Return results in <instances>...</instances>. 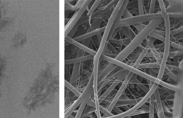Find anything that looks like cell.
<instances>
[{
  "instance_id": "obj_1",
  "label": "cell",
  "mask_w": 183,
  "mask_h": 118,
  "mask_svg": "<svg viewBox=\"0 0 183 118\" xmlns=\"http://www.w3.org/2000/svg\"><path fill=\"white\" fill-rule=\"evenodd\" d=\"M164 22L163 17L155 19L149 22L140 32L137 34L135 37L124 49L119 53L115 59L123 62L134 50L141 46L142 43L150 34Z\"/></svg>"
},
{
  "instance_id": "obj_2",
  "label": "cell",
  "mask_w": 183,
  "mask_h": 118,
  "mask_svg": "<svg viewBox=\"0 0 183 118\" xmlns=\"http://www.w3.org/2000/svg\"><path fill=\"white\" fill-rule=\"evenodd\" d=\"M160 12H161L162 17L164 18V20L166 33L163 57H162L161 62L160 64L159 70L158 74L157 77V78L159 80H162L164 73H165L164 70H165L166 65L167 62V59L169 57L170 51V39L171 36L170 25L169 15L167 12H166L165 9H162Z\"/></svg>"
},
{
  "instance_id": "obj_3",
  "label": "cell",
  "mask_w": 183,
  "mask_h": 118,
  "mask_svg": "<svg viewBox=\"0 0 183 118\" xmlns=\"http://www.w3.org/2000/svg\"><path fill=\"white\" fill-rule=\"evenodd\" d=\"M162 17L160 11L152 14L133 16L129 18L121 19L118 23L117 28L130 26L135 24L150 22L155 19Z\"/></svg>"
},
{
  "instance_id": "obj_4",
  "label": "cell",
  "mask_w": 183,
  "mask_h": 118,
  "mask_svg": "<svg viewBox=\"0 0 183 118\" xmlns=\"http://www.w3.org/2000/svg\"><path fill=\"white\" fill-rule=\"evenodd\" d=\"M100 59L103 60L108 61V62L115 64L118 66L126 69V70L130 71V72H133L134 74H137V75L140 76L141 77L145 78L146 79L152 80V81L158 84L160 80H158L156 78L150 76L149 74L142 72V71L139 70V69L134 68L133 66H131V65H129L128 64L123 62L117 60L115 59L108 57V56L104 55L103 53L101 55Z\"/></svg>"
},
{
  "instance_id": "obj_5",
  "label": "cell",
  "mask_w": 183,
  "mask_h": 118,
  "mask_svg": "<svg viewBox=\"0 0 183 118\" xmlns=\"http://www.w3.org/2000/svg\"><path fill=\"white\" fill-rule=\"evenodd\" d=\"M93 83H94V76H93V72L89 80L88 83L87 84V86L86 87L85 90L83 91L82 93H81L80 96L78 97L77 100L72 104L70 108L67 111L65 112V117L67 118L72 113L74 110L76 109V107L81 104L82 101L85 99L86 97L88 95H91L94 92V89H93Z\"/></svg>"
},
{
  "instance_id": "obj_6",
  "label": "cell",
  "mask_w": 183,
  "mask_h": 118,
  "mask_svg": "<svg viewBox=\"0 0 183 118\" xmlns=\"http://www.w3.org/2000/svg\"><path fill=\"white\" fill-rule=\"evenodd\" d=\"M159 85L157 83L154 82V85H153L152 87L149 90L148 92L146 93V95L144 97H143L142 98L140 101L137 103V104L134 106L133 107L130 108L129 110H126L125 112H123L122 113L118 114L117 115H114L108 118H124L126 116H128L130 113H132L135 110L139 109L140 108H141V106L143 105L144 104H145L148 99L150 98V96L154 93L155 90L156 89L158 86Z\"/></svg>"
},
{
  "instance_id": "obj_7",
  "label": "cell",
  "mask_w": 183,
  "mask_h": 118,
  "mask_svg": "<svg viewBox=\"0 0 183 118\" xmlns=\"http://www.w3.org/2000/svg\"><path fill=\"white\" fill-rule=\"evenodd\" d=\"M91 2V1H85L81 8L79 9V10L76 11L73 16L70 19L67 25L65 26V37L67 36L71 29L75 25L78 20L81 18L82 15L86 10L87 7H88Z\"/></svg>"
},
{
  "instance_id": "obj_8",
  "label": "cell",
  "mask_w": 183,
  "mask_h": 118,
  "mask_svg": "<svg viewBox=\"0 0 183 118\" xmlns=\"http://www.w3.org/2000/svg\"><path fill=\"white\" fill-rule=\"evenodd\" d=\"M172 117L180 118L182 105V97L181 90L175 92L173 99Z\"/></svg>"
},
{
  "instance_id": "obj_9",
  "label": "cell",
  "mask_w": 183,
  "mask_h": 118,
  "mask_svg": "<svg viewBox=\"0 0 183 118\" xmlns=\"http://www.w3.org/2000/svg\"><path fill=\"white\" fill-rule=\"evenodd\" d=\"M129 2V1H128V0L124 1V3H123L122 6H121L120 9H119L116 16L115 19L114 20L113 23L112 24L111 29L110 30L109 34L108 35L107 42H109L110 39L111 38L114 31L117 29V24L118 23L119 20L121 19L122 15L124 14L125 9L127 8V5H128Z\"/></svg>"
},
{
  "instance_id": "obj_10",
  "label": "cell",
  "mask_w": 183,
  "mask_h": 118,
  "mask_svg": "<svg viewBox=\"0 0 183 118\" xmlns=\"http://www.w3.org/2000/svg\"><path fill=\"white\" fill-rule=\"evenodd\" d=\"M128 74H124L119 76L112 82L111 85L108 87L106 91L100 96L98 98V101L99 104L103 101L105 98L112 92L117 85H118L124 79Z\"/></svg>"
},
{
  "instance_id": "obj_11",
  "label": "cell",
  "mask_w": 183,
  "mask_h": 118,
  "mask_svg": "<svg viewBox=\"0 0 183 118\" xmlns=\"http://www.w3.org/2000/svg\"><path fill=\"white\" fill-rule=\"evenodd\" d=\"M169 5L166 8L167 14L172 13H182L183 14V1H167Z\"/></svg>"
},
{
  "instance_id": "obj_12",
  "label": "cell",
  "mask_w": 183,
  "mask_h": 118,
  "mask_svg": "<svg viewBox=\"0 0 183 118\" xmlns=\"http://www.w3.org/2000/svg\"><path fill=\"white\" fill-rule=\"evenodd\" d=\"M11 20L7 16L4 6L0 3V33L8 25Z\"/></svg>"
},
{
  "instance_id": "obj_13",
  "label": "cell",
  "mask_w": 183,
  "mask_h": 118,
  "mask_svg": "<svg viewBox=\"0 0 183 118\" xmlns=\"http://www.w3.org/2000/svg\"><path fill=\"white\" fill-rule=\"evenodd\" d=\"M153 93H154L155 98V103L158 108V117L159 118H165V113H164L163 107H162V101L160 98L159 92L158 87L155 90Z\"/></svg>"
},
{
  "instance_id": "obj_14",
  "label": "cell",
  "mask_w": 183,
  "mask_h": 118,
  "mask_svg": "<svg viewBox=\"0 0 183 118\" xmlns=\"http://www.w3.org/2000/svg\"><path fill=\"white\" fill-rule=\"evenodd\" d=\"M109 62L107 66L103 70L101 73L99 75V76H98V85L100 82L109 76L118 67V65Z\"/></svg>"
},
{
  "instance_id": "obj_15",
  "label": "cell",
  "mask_w": 183,
  "mask_h": 118,
  "mask_svg": "<svg viewBox=\"0 0 183 118\" xmlns=\"http://www.w3.org/2000/svg\"><path fill=\"white\" fill-rule=\"evenodd\" d=\"M65 40L68 41V42L71 43V44L74 45L77 47L82 50L84 51H85L87 53L90 54V55H92L94 56L96 55L97 52L94 51L93 50H91V49L83 45L81 43L78 42L77 41L74 40L73 39L70 38V37L66 36L65 37Z\"/></svg>"
},
{
  "instance_id": "obj_16",
  "label": "cell",
  "mask_w": 183,
  "mask_h": 118,
  "mask_svg": "<svg viewBox=\"0 0 183 118\" xmlns=\"http://www.w3.org/2000/svg\"><path fill=\"white\" fill-rule=\"evenodd\" d=\"M134 74V73L130 72V71L128 72V74L127 75L126 77L124 78V81H123L122 84H121L120 87H119L118 91H117L113 99L119 98L120 95L122 94L125 89L128 86L130 78H131Z\"/></svg>"
},
{
  "instance_id": "obj_17",
  "label": "cell",
  "mask_w": 183,
  "mask_h": 118,
  "mask_svg": "<svg viewBox=\"0 0 183 118\" xmlns=\"http://www.w3.org/2000/svg\"><path fill=\"white\" fill-rule=\"evenodd\" d=\"M106 28V26L101 28H99V29L95 30L94 31L89 32L81 35V36L79 37H76V38H74L73 39L74 40L78 42V41L83 40L84 39L90 38V37L94 36L95 35H97L104 32L105 31Z\"/></svg>"
},
{
  "instance_id": "obj_18",
  "label": "cell",
  "mask_w": 183,
  "mask_h": 118,
  "mask_svg": "<svg viewBox=\"0 0 183 118\" xmlns=\"http://www.w3.org/2000/svg\"><path fill=\"white\" fill-rule=\"evenodd\" d=\"M143 97L134 99H126V100H118L116 105L118 107L124 106H130V107L134 106L139 102Z\"/></svg>"
},
{
  "instance_id": "obj_19",
  "label": "cell",
  "mask_w": 183,
  "mask_h": 118,
  "mask_svg": "<svg viewBox=\"0 0 183 118\" xmlns=\"http://www.w3.org/2000/svg\"><path fill=\"white\" fill-rule=\"evenodd\" d=\"M119 28H120V30L122 32L123 35L126 37V38H130L132 40L137 35L130 27V26H125V27Z\"/></svg>"
},
{
  "instance_id": "obj_20",
  "label": "cell",
  "mask_w": 183,
  "mask_h": 118,
  "mask_svg": "<svg viewBox=\"0 0 183 118\" xmlns=\"http://www.w3.org/2000/svg\"><path fill=\"white\" fill-rule=\"evenodd\" d=\"M94 56L92 55H89L83 57H78L76 59L67 60L65 61V65L70 64L78 63L81 62L88 60L94 59Z\"/></svg>"
},
{
  "instance_id": "obj_21",
  "label": "cell",
  "mask_w": 183,
  "mask_h": 118,
  "mask_svg": "<svg viewBox=\"0 0 183 118\" xmlns=\"http://www.w3.org/2000/svg\"><path fill=\"white\" fill-rule=\"evenodd\" d=\"M149 51H150V50L145 47L132 66L134 68L137 69L138 67L141 64V62Z\"/></svg>"
},
{
  "instance_id": "obj_22",
  "label": "cell",
  "mask_w": 183,
  "mask_h": 118,
  "mask_svg": "<svg viewBox=\"0 0 183 118\" xmlns=\"http://www.w3.org/2000/svg\"><path fill=\"white\" fill-rule=\"evenodd\" d=\"M132 39L130 38H126L119 39H110L109 42L111 44H122V46H127L131 41Z\"/></svg>"
},
{
  "instance_id": "obj_23",
  "label": "cell",
  "mask_w": 183,
  "mask_h": 118,
  "mask_svg": "<svg viewBox=\"0 0 183 118\" xmlns=\"http://www.w3.org/2000/svg\"><path fill=\"white\" fill-rule=\"evenodd\" d=\"M171 30L178 29L183 26V19H170Z\"/></svg>"
},
{
  "instance_id": "obj_24",
  "label": "cell",
  "mask_w": 183,
  "mask_h": 118,
  "mask_svg": "<svg viewBox=\"0 0 183 118\" xmlns=\"http://www.w3.org/2000/svg\"><path fill=\"white\" fill-rule=\"evenodd\" d=\"M93 19L94 20L93 23L90 24V27L89 28L88 30V33L99 29L100 24L102 23V18H98Z\"/></svg>"
},
{
  "instance_id": "obj_25",
  "label": "cell",
  "mask_w": 183,
  "mask_h": 118,
  "mask_svg": "<svg viewBox=\"0 0 183 118\" xmlns=\"http://www.w3.org/2000/svg\"><path fill=\"white\" fill-rule=\"evenodd\" d=\"M150 106H149V118H154L155 109V98L154 93H153L150 98Z\"/></svg>"
},
{
  "instance_id": "obj_26",
  "label": "cell",
  "mask_w": 183,
  "mask_h": 118,
  "mask_svg": "<svg viewBox=\"0 0 183 118\" xmlns=\"http://www.w3.org/2000/svg\"><path fill=\"white\" fill-rule=\"evenodd\" d=\"M158 85L161 86L163 87L166 88L172 91H176L181 89V88L176 86H173L172 85H171L169 83H167L163 81L162 80H160L159 82Z\"/></svg>"
},
{
  "instance_id": "obj_27",
  "label": "cell",
  "mask_w": 183,
  "mask_h": 118,
  "mask_svg": "<svg viewBox=\"0 0 183 118\" xmlns=\"http://www.w3.org/2000/svg\"><path fill=\"white\" fill-rule=\"evenodd\" d=\"M85 1H78L76 4L74 6L69 3H65V6L70 10L76 11L81 8Z\"/></svg>"
},
{
  "instance_id": "obj_28",
  "label": "cell",
  "mask_w": 183,
  "mask_h": 118,
  "mask_svg": "<svg viewBox=\"0 0 183 118\" xmlns=\"http://www.w3.org/2000/svg\"><path fill=\"white\" fill-rule=\"evenodd\" d=\"M91 95H88V96L86 97L85 98L82 102L80 106L79 109L77 110V113H76L75 118H81L84 108H85V106L86 105L87 101L88 100L89 97L91 96Z\"/></svg>"
},
{
  "instance_id": "obj_29",
  "label": "cell",
  "mask_w": 183,
  "mask_h": 118,
  "mask_svg": "<svg viewBox=\"0 0 183 118\" xmlns=\"http://www.w3.org/2000/svg\"><path fill=\"white\" fill-rule=\"evenodd\" d=\"M165 35L162 34L158 32L154 29L149 35V36L152 38L158 39V40L161 41L163 42H165Z\"/></svg>"
},
{
  "instance_id": "obj_30",
  "label": "cell",
  "mask_w": 183,
  "mask_h": 118,
  "mask_svg": "<svg viewBox=\"0 0 183 118\" xmlns=\"http://www.w3.org/2000/svg\"><path fill=\"white\" fill-rule=\"evenodd\" d=\"M160 65L156 62L141 63L138 67L137 69H142L147 68H160Z\"/></svg>"
},
{
  "instance_id": "obj_31",
  "label": "cell",
  "mask_w": 183,
  "mask_h": 118,
  "mask_svg": "<svg viewBox=\"0 0 183 118\" xmlns=\"http://www.w3.org/2000/svg\"><path fill=\"white\" fill-rule=\"evenodd\" d=\"M164 72L166 73L168 76L171 78L172 80H174L176 83H178L180 81V78L178 76L176 75L172 71L170 70L167 67H165Z\"/></svg>"
},
{
  "instance_id": "obj_32",
  "label": "cell",
  "mask_w": 183,
  "mask_h": 118,
  "mask_svg": "<svg viewBox=\"0 0 183 118\" xmlns=\"http://www.w3.org/2000/svg\"><path fill=\"white\" fill-rule=\"evenodd\" d=\"M65 86L78 97H79L81 95V93L77 89H76V88L74 87V86L71 85L68 81H67L66 80H65Z\"/></svg>"
},
{
  "instance_id": "obj_33",
  "label": "cell",
  "mask_w": 183,
  "mask_h": 118,
  "mask_svg": "<svg viewBox=\"0 0 183 118\" xmlns=\"http://www.w3.org/2000/svg\"><path fill=\"white\" fill-rule=\"evenodd\" d=\"M74 64H75V65H74L73 71L71 77L72 82L74 81L77 79L78 73H79V65H78L77 63Z\"/></svg>"
},
{
  "instance_id": "obj_34",
  "label": "cell",
  "mask_w": 183,
  "mask_h": 118,
  "mask_svg": "<svg viewBox=\"0 0 183 118\" xmlns=\"http://www.w3.org/2000/svg\"><path fill=\"white\" fill-rule=\"evenodd\" d=\"M5 67V62L3 58L0 55V82L4 73Z\"/></svg>"
},
{
  "instance_id": "obj_35",
  "label": "cell",
  "mask_w": 183,
  "mask_h": 118,
  "mask_svg": "<svg viewBox=\"0 0 183 118\" xmlns=\"http://www.w3.org/2000/svg\"><path fill=\"white\" fill-rule=\"evenodd\" d=\"M165 67H167L168 69L171 71H174L175 72L178 73L180 75H182L183 71L181 70L178 66H175L174 65H168L166 64Z\"/></svg>"
},
{
  "instance_id": "obj_36",
  "label": "cell",
  "mask_w": 183,
  "mask_h": 118,
  "mask_svg": "<svg viewBox=\"0 0 183 118\" xmlns=\"http://www.w3.org/2000/svg\"><path fill=\"white\" fill-rule=\"evenodd\" d=\"M100 2V1H95L92 6L91 7V8L89 10L88 12L87 16L90 17L93 14V12H94L95 11V9H96L99 5Z\"/></svg>"
},
{
  "instance_id": "obj_37",
  "label": "cell",
  "mask_w": 183,
  "mask_h": 118,
  "mask_svg": "<svg viewBox=\"0 0 183 118\" xmlns=\"http://www.w3.org/2000/svg\"><path fill=\"white\" fill-rule=\"evenodd\" d=\"M170 19H183V14L182 13H172L168 14Z\"/></svg>"
},
{
  "instance_id": "obj_38",
  "label": "cell",
  "mask_w": 183,
  "mask_h": 118,
  "mask_svg": "<svg viewBox=\"0 0 183 118\" xmlns=\"http://www.w3.org/2000/svg\"><path fill=\"white\" fill-rule=\"evenodd\" d=\"M170 46L172 47L173 48L176 49L177 50H183L182 42L177 44L176 42L170 41Z\"/></svg>"
},
{
  "instance_id": "obj_39",
  "label": "cell",
  "mask_w": 183,
  "mask_h": 118,
  "mask_svg": "<svg viewBox=\"0 0 183 118\" xmlns=\"http://www.w3.org/2000/svg\"><path fill=\"white\" fill-rule=\"evenodd\" d=\"M106 46L111 51L112 53L115 55H118L119 54L118 51L116 50L112 44H111L110 42H106Z\"/></svg>"
},
{
  "instance_id": "obj_40",
  "label": "cell",
  "mask_w": 183,
  "mask_h": 118,
  "mask_svg": "<svg viewBox=\"0 0 183 118\" xmlns=\"http://www.w3.org/2000/svg\"><path fill=\"white\" fill-rule=\"evenodd\" d=\"M138 10H139V15H142L145 14L144 11L143 1H138Z\"/></svg>"
},
{
  "instance_id": "obj_41",
  "label": "cell",
  "mask_w": 183,
  "mask_h": 118,
  "mask_svg": "<svg viewBox=\"0 0 183 118\" xmlns=\"http://www.w3.org/2000/svg\"><path fill=\"white\" fill-rule=\"evenodd\" d=\"M89 22V17L85 16L80 18L75 26H79L82 24L85 23L86 22Z\"/></svg>"
},
{
  "instance_id": "obj_42",
  "label": "cell",
  "mask_w": 183,
  "mask_h": 118,
  "mask_svg": "<svg viewBox=\"0 0 183 118\" xmlns=\"http://www.w3.org/2000/svg\"><path fill=\"white\" fill-rule=\"evenodd\" d=\"M99 109L100 111L102 112V113H103L104 115L107 116L108 118L114 115L111 112L108 111L107 109L104 107H103L101 106L100 104L99 106Z\"/></svg>"
},
{
  "instance_id": "obj_43",
  "label": "cell",
  "mask_w": 183,
  "mask_h": 118,
  "mask_svg": "<svg viewBox=\"0 0 183 118\" xmlns=\"http://www.w3.org/2000/svg\"><path fill=\"white\" fill-rule=\"evenodd\" d=\"M156 3V1L152 0L150 1V7L148 11V14H154L155 11V7Z\"/></svg>"
},
{
  "instance_id": "obj_44",
  "label": "cell",
  "mask_w": 183,
  "mask_h": 118,
  "mask_svg": "<svg viewBox=\"0 0 183 118\" xmlns=\"http://www.w3.org/2000/svg\"><path fill=\"white\" fill-rule=\"evenodd\" d=\"M137 74H134L130 80L129 83L137 84L141 83L142 82L139 81L137 78Z\"/></svg>"
},
{
  "instance_id": "obj_45",
  "label": "cell",
  "mask_w": 183,
  "mask_h": 118,
  "mask_svg": "<svg viewBox=\"0 0 183 118\" xmlns=\"http://www.w3.org/2000/svg\"><path fill=\"white\" fill-rule=\"evenodd\" d=\"M146 25H145V24L142 23L135 24V25L132 26H133L137 30V34H138L140 32L144 29Z\"/></svg>"
},
{
  "instance_id": "obj_46",
  "label": "cell",
  "mask_w": 183,
  "mask_h": 118,
  "mask_svg": "<svg viewBox=\"0 0 183 118\" xmlns=\"http://www.w3.org/2000/svg\"><path fill=\"white\" fill-rule=\"evenodd\" d=\"M183 26L178 28V29H175L171 30L170 34L171 35H175L178 34L183 33Z\"/></svg>"
},
{
  "instance_id": "obj_47",
  "label": "cell",
  "mask_w": 183,
  "mask_h": 118,
  "mask_svg": "<svg viewBox=\"0 0 183 118\" xmlns=\"http://www.w3.org/2000/svg\"><path fill=\"white\" fill-rule=\"evenodd\" d=\"M147 113V112L145 110H144L142 108H141V109L137 110L132 112L131 113H130V115H129L130 116H134L136 115H139L140 114Z\"/></svg>"
},
{
  "instance_id": "obj_48",
  "label": "cell",
  "mask_w": 183,
  "mask_h": 118,
  "mask_svg": "<svg viewBox=\"0 0 183 118\" xmlns=\"http://www.w3.org/2000/svg\"><path fill=\"white\" fill-rule=\"evenodd\" d=\"M119 98H117L115 99H113L112 100L111 103V104H110L109 106L107 108V110L110 112H111L113 108L116 105L118 100Z\"/></svg>"
},
{
  "instance_id": "obj_49",
  "label": "cell",
  "mask_w": 183,
  "mask_h": 118,
  "mask_svg": "<svg viewBox=\"0 0 183 118\" xmlns=\"http://www.w3.org/2000/svg\"><path fill=\"white\" fill-rule=\"evenodd\" d=\"M164 45H165L164 42L162 43L161 44H154L155 48L157 50H159V52H162V50H163L164 51Z\"/></svg>"
},
{
  "instance_id": "obj_50",
  "label": "cell",
  "mask_w": 183,
  "mask_h": 118,
  "mask_svg": "<svg viewBox=\"0 0 183 118\" xmlns=\"http://www.w3.org/2000/svg\"><path fill=\"white\" fill-rule=\"evenodd\" d=\"M134 16L130 14L129 11L128 9L126 8L124 11V14L122 15V17L123 19H126L131 17Z\"/></svg>"
},
{
  "instance_id": "obj_51",
  "label": "cell",
  "mask_w": 183,
  "mask_h": 118,
  "mask_svg": "<svg viewBox=\"0 0 183 118\" xmlns=\"http://www.w3.org/2000/svg\"><path fill=\"white\" fill-rule=\"evenodd\" d=\"M141 53H138V52H132V53H130L127 58H128L129 59H137L138 57H139Z\"/></svg>"
},
{
  "instance_id": "obj_52",
  "label": "cell",
  "mask_w": 183,
  "mask_h": 118,
  "mask_svg": "<svg viewBox=\"0 0 183 118\" xmlns=\"http://www.w3.org/2000/svg\"><path fill=\"white\" fill-rule=\"evenodd\" d=\"M138 87H139L140 89H141L146 93L148 92L149 91V88L147 87L146 86L144 85L143 84L141 83L137 84Z\"/></svg>"
},
{
  "instance_id": "obj_53",
  "label": "cell",
  "mask_w": 183,
  "mask_h": 118,
  "mask_svg": "<svg viewBox=\"0 0 183 118\" xmlns=\"http://www.w3.org/2000/svg\"><path fill=\"white\" fill-rule=\"evenodd\" d=\"M158 90L160 96L164 95L166 93H167L169 91V89H166V88L163 87H162L161 88H160V89H158Z\"/></svg>"
},
{
  "instance_id": "obj_54",
  "label": "cell",
  "mask_w": 183,
  "mask_h": 118,
  "mask_svg": "<svg viewBox=\"0 0 183 118\" xmlns=\"http://www.w3.org/2000/svg\"><path fill=\"white\" fill-rule=\"evenodd\" d=\"M87 104L89 106L96 107V103H95V100L91 99L90 97H89L87 101Z\"/></svg>"
},
{
  "instance_id": "obj_55",
  "label": "cell",
  "mask_w": 183,
  "mask_h": 118,
  "mask_svg": "<svg viewBox=\"0 0 183 118\" xmlns=\"http://www.w3.org/2000/svg\"><path fill=\"white\" fill-rule=\"evenodd\" d=\"M182 57L175 56L174 57H173V61H174V62H173L174 65H175V66H178L179 63H180V62H179V59H180V58Z\"/></svg>"
},
{
  "instance_id": "obj_56",
  "label": "cell",
  "mask_w": 183,
  "mask_h": 118,
  "mask_svg": "<svg viewBox=\"0 0 183 118\" xmlns=\"http://www.w3.org/2000/svg\"><path fill=\"white\" fill-rule=\"evenodd\" d=\"M119 30H120V28H118L114 31L113 32L111 38L110 39H115V37L116 36L117 33L118 32Z\"/></svg>"
},
{
  "instance_id": "obj_57",
  "label": "cell",
  "mask_w": 183,
  "mask_h": 118,
  "mask_svg": "<svg viewBox=\"0 0 183 118\" xmlns=\"http://www.w3.org/2000/svg\"><path fill=\"white\" fill-rule=\"evenodd\" d=\"M112 110L115 112H116L118 114L122 113L123 112L122 110L120 109H119V108L116 106H115L114 107Z\"/></svg>"
},
{
  "instance_id": "obj_58",
  "label": "cell",
  "mask_w": 183,
  "mask_h": 118,
  "mask_svg": "<svg viewBox=\"0 0 183 118\" xmlns=\"http://www.w3.org/2000/svg\"><path fill=\"white\" fill-rule=\"evenodd\" d=\"M149 73H150V74H149L150 75V76L153 77L157 78L156 73L154 72V71L152 70L151 68H149Z\"/></svg>"
},
{
  "instance_id": "obj_59",
  "label": "cell",
  "mask_w": 183,
  "mask_h": 118,
  "mask_svg": "<svg viewBox=\"0 0 183 118\" xmlns=\"http://www.w3.org/2000/svg\"><path fill=\"white\" fill-rule=\"evenodd\" d=\"M141 108H142L144 110H145L147 112V113H149V106L146 104H144L143 105H142L141 107Z\"/></svg>"
},
{
  "instance_id": "obj_60",
  "label": "cell",
  "mask_w": 183,
  "mask_h": 118,
  "mask_svg": "<svg viewBox=\"0 0 183 118\" xmlns=\"http://www.w3.org/2000/svg\"><path fill=\"white\" fill-rule=\"evenodd\" d=\"M129 99L130 98L127 96L126 94H125V93H123L120 95V97H119V100H126V99Z\"/></svg>"
},
{
  "instance_id": "obj_61",
  "label": "cell",
  "mask_w": 183,
  "mask_h": 118,
  "mask_svg": "<svg viewBox=\"0 0 183 118\" xmlns=\"http://www.w3.org/2000/svg\"><path fill=\"white\" fill-rule=\"evenodd\" d=\"M147 81V82H148V84L149 86V89H150L151 87H152L153 85H154V82L152 81V80H146Z\"/></svg>"
},
{
  "instance_id": "obj_62",
  "label": "cell",
  "mask_w": 183,
  "mask_h": 118,
  "mask_svg": "<svg viewBox=\"0 0 183 118\" xmlns=\"http://www.w3.org/2000/svg\"><path fill=\"white\" fill-rule=\"evenodd\" d=\"M145 57L154 58V55H153L152 52L150 51V52L149 51L148 53H147V55H146V56Z\"/></svg>"
},
{
  "instance_id": "obj_63",
  "label": "cell",
  "mask_w": 183,
  "mask_h": 118,
  "mask_svg": "<svg viewBox=\"0 0 183 118\" xmlns=\"http://www.w3.org/2000/svg\"><path fill=\"white\" fill-rule=\"evenodd\" d=\"M178 67L181 70L183 71V60L182 59V61H180L178 66Z\"/></svg>"
},
{
  "instance_id": "obj_64",
  "label": "cell",
  "mask_w": 183,
  "mask_h": 118,
  "mask_svg": "<svg viewBox=\"0 0 183 118\" xmlns=\"http://www.w3.org/2000/svg\"><path fill=\"white\" fill-rule=\"evenodd\" d=\"M123 108H124V109H125V110H129L130 108L129 107H128V106H122Z\"/></svg>"
}]
</instances>
